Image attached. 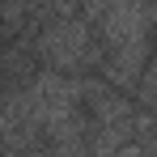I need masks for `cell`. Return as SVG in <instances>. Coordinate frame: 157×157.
<instances>
[{
  "instance_id": "1",
  "label": "cell",
  "mask_w": 157,
  "mask_h": 157,
  "mask_svg": "<svg viewBox=\"0 0 157 157\" xmlns=\"http://www.w3.org/2000/svg\"><path fill=\"white\" fill-rule=\"evenodd\" d=\"M43 17H47V26L38 30V38H34V55L43 59L47 72L85 77L89 68L102 64V38L81 17V9L55 4V9H43Z\"/></svg>"
},
{
  "instance_id": "2",
  "label": "cell",
  "mask_w": 157,
  "mask_h": 157,
  "mask_svg": "<svg viewBox=\"0 0 157 157\" xmlns=\"http://www.w3.org/2000/svg\"><path fill=\"white\" fill-rule=\"evenodd\" d=\"M136 102L144 106L149 115H157V59H149L144 64V72H140V81H136Z\"/></svg>"
}]
</instances>
